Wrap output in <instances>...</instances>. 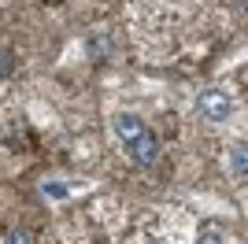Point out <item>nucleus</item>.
Instances as JSON below:
<instances>
[{"label": "nucleus", "mask_w": 248, "mask_h": 244, "mask_svg": "<svg viewBox=\"0 0 248 244\" xmlns=\"http://www.w3.org/2000/svg\"><path fill=\"white\" fill-rule=\"evenodd\" d=\"M200 115H204L207 122H226L230 115H233V100H230V92H222V89L200 92Z\"/></svg>", "instance_id": "obj_1"}, {"label": "nucleus", "mask_w": 248, "mask_h": 244, "mask_svg": "<svg viewBox=\"0 0 248 244\" xmlns=\"http://www.w3.org/2000/svg\"><path fill=\"white\" fill-rule=\"evenodd\" d=\"M126 148H130V159H134L137 167H152V163L159 159V141H155L152 130L137 133L134 141H126Z\"/></svg>", "instance_id": "obj_2"}, {"label": "nucleus", "mask_w": 248, "mask_h": 244, "mask_svg": "<svg viewBox=\"0 0 248 244\" xmlns=\"http://www.w3.org/2000/svg\"><path fill=\"white\" fill-rule=\"evenodd\" d=\"M115 133H119L123 141H134L137 133H145V122L137 119V115H119V119H115Z\"/></svg>", "instance_id": "obj_3"}, {"label": "nucleus", "mask_w": 248, "mask_h": 244, "mask_svg": "<svg viewBox=\"0 0 248 244\" xmlns=\"http://www.w3.org/2000/svg\"><path fill=\"white\" fill-rule=\"evenodd\" d=\"M89 56H93L96 63H108V60H111V45H108L104 33H96V37L89 41Z\"/></svg>", "instance_id": "obj_4"}, {"label": "nucleus", "mask_w": 248, "mask_h": 244, "mask_svg": "<svg viewBox=\"0 0 248 244\" xmlns=\"http://www.w3.org/2000/svg\"><path fill=\"white\" fill-rule=\"evenodd\" d=\"M230 163H233V174H237V178H245V174H248V159H245V144H237V148H233V155H230Z\"/></svg>", "instance_id": "obj_5"}, {"label": "nucleus", "mask_w": 248, "mask_h": 244, "mask_svg": "<svg viewBox=\"0 0 248 244\" xmlns=\"http://www.w3.org/2000/svg\"><path fill=\"white\" fill-rule=\"evenodd\" d=\"M11 71H15V52L0 48V78H8Z\"/></svg>", "instance_id": "obj_6"}, {"label": "nucleus", "mask_w": 248, "mask_h": 244, "mask_svg": "<svg viewBox=\"0 0 248 244\" xmlns=\"http://www.w3.org/2000/svg\"><path fill=\"white\" fill-rule=\"evenodd\" d=\"M4 244H33V237L26 233V229H11V233L4 237Z\"/></svg>", "instance_id": "obj_7"}, {"label": "nucleus", "mask_w": 248, "mask_h": 244, "mask_svg": "<svg viewBox=\"0 0 248 244\" xmlns=\"http://www.w3.org/2000/svg\"><path fill=\"white\" fill-rule=\"evenodd\" d=\"M233 8H237V11H245V0H233Z\"/></svg>", "instance_id": "obj_8"}]
</instances>
